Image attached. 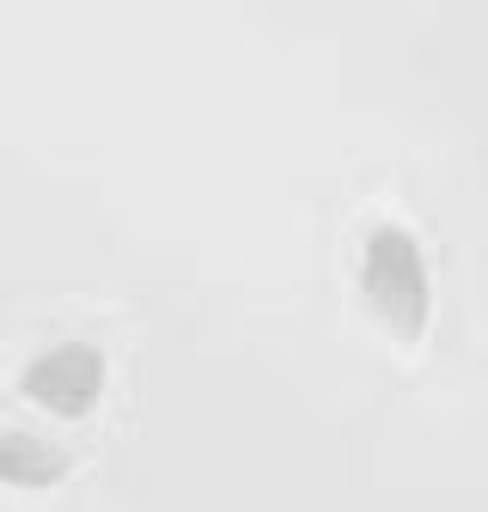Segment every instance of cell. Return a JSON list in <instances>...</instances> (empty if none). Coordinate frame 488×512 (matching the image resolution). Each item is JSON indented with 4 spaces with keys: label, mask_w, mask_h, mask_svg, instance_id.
Instances as JSON below:
<instances>
[{
    "label": "cell",
    "mask_w": 488,
    "mask_h": 512,
    "mask_svg": "<svg viewBox=\"0 0 488 512\" xmlns=\"http://www.w3.org/2000/svg\"><path fill=\"white\" fill-rule=\"evenodd\" d=\"M360 305L379 324L391 348H415L434 317V281H427V256L409 226L373 220L360 238Z\"/></svg>",
    "instance_id": "1"
},
{
    "label": "cell",
    "mask_w": 488,
    "mask_h": 512,
    "mask_svg": "<svg viewBox=\"0 0 488 512\" xmlns=\"http://www.w3.org/2000/svg\"><path fill=\"white\" fill-rule=\"evenodd\" d=\"M68 452H61L55 439L31 433V427H7L0 433V482L7 488H55L68 476Z\"/></svg>",
    "instance_id": "3"
},
{
    "label": "cell",
    "mask_w": 488,
    "mask_h": 512,
    "mask_svg": "<svg viewBox=\"0 0 488 512\" xmlns=\"http://www.w3.org/2000/svg\"><path fill=\"white\" fill-rule=\"evenodd\" d=\"M104 384H110V360H104L98 342H80V336L49 342L19 366V397L31 409H43V415H61V421L92 415Z\"/></svg>",
    "instance_id": "2"
}]
</instances>
